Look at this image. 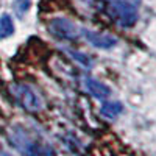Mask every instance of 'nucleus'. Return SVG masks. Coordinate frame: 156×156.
Returning a JSON list of instances; mask_svg holds the SVG:
<instances>
[{
  "label": "nucleus",
  "mask_w": 156,
  "mask_h": 156,
  "mask_svg": "<svg viewBox=\"0 0 156 156\" xmlns=\"http://www.w3.org/2000/svg\"><path fill=\"white\" fill-rule=\"evenodd\" d=\"M9 139L20 153L25 156H50V147L41 140L36 134L23 129L22 126H14L9 133Z\"/></svg>",
  "instance_id": "1"
},
{
  "label": "nucleus",
  "mask_w": 156,
  "mask_h": 156,
  "mask_svg": "<svg viewBox=\"0 0 156 156\" xmlns=\"http://www.w3.org/2000/svg\"><path fill=\"white\" fill-rule=\"evenodd\" d=\"M31 6V0H14L12 2V9H14V12L17 14V17H23L25 12H27Z\"/></svg>",
  "instance_id": "10"
},
{
  "label": "nucleus",
  "mask_w": 156,
  "mask_h": 156,
  "mask_svg": "<svg viewBox=\"0 0 156 156\" xmlns=\"http://www.w3.org/2000/svg\"><path fill=\"white\" fill-rule=\"evenodd\" d=\"M101 114L108 117V119H115L122 111H123V105L120 101H105L100 108Z\"/></svg>",
  "instance_id": "7"
},
{
  "label": "nucleus",
  "mask_w": 156,
  "mask_h": 156,
  "mask_svg": "<svg viewBox=\"0 0 156 156\" xmlns=\"http://www.w3.org/2000/svg\"><path fill=\"white\" fill-rule=\"evenodd\" d=\"M9 90L23 109L30 112H39L44 109V97L34 86L27 83H14L11 84Z\"/></svg>",
  "instance_id": "3"
},
{
  "label": "nucleus",
  "mask_w": 156,
  "mask_h": 156,
  "mask_svg": "<svg viewBox=\"0 0 156 156\" xmlns=\"http://www.w3.org/2000/svg\"><path fill=\"white\" fill-rule=\"evenodd\" d=\"M83 87L86 92H89L90 95H94L98 100L106 98L111 94V89L105 83L95 80V78H90V76H83Z\"/></svg>",
  "instance_id": "6"
},
{
  "label": "nucleus",
  "mask_w": 156,
  "mask_h": 156,
  "mask_svg": "<svg viewBox=\"0 0 156 156\" xmlns=\"http://www.w3.org/2000/svg\"><path fill=\"white\" fill-rule=\"evenodd\" d=\"M140 0H109V16L123 28H129L137 22Z\"/></svg>",
  "instance_id": "2"
},
{
  "label": "nucleus",
  "mask_w": 156,
  "mask_h": 156,
  "mask_svg": "<svg viewBox=\"0 0 156 156\" xmlns=\"http://www.w3.org/2000/svg\"><path fill=\"white\" fill-rule=\"evenodd\" d=\"M14 33V22L9 14L0 16V39H6Z\"/></svg>",
  "instance_id": "8"
},
{
  "label": "nucleus",
  "mask_w": 156,
  "mask_h": 156,
  "mask_svg": "<svg viewBox=\"0 0 156 156\" xmlns=\"http://www.w3.org/2000/svg\"><path fill=\"white\" fill-rule=\"evenodd\" d=\"M81 34L84 36L86 42L94 45L95 48H112L117 44V39L111 34L106 33H98V31H90V30H83Z\"/></svg>",
  "instance_id": "5"
},
{
  "label": "nucleus",
  "mask_w": 156,
  "mask_h": 156,
  "mask_svg": "<svg viewBox=\"0 0 156 156\" xmlns=\"http://www.w3.org/2000/svg\"><path fill=\"white\" fill-rule=\"evenodd\" d=\"M48 31L64 41H75L81 36L83 28H80L76 23L66 17H55L48 22Z\"/></svg>",
  "instance_id": "4"
},
{
  "label": "nucleus",
  "mask_w": 156,
  "mask_h": 156,
  "mask_svg": "<svg viewBox=\"0 0 156 156\" xmlns=\"http://www.w3.org/2000/svg\"><path fill=\"white\" fill-rule=\"evenodd\" d=\"M64 50H66V53H67L72 59H75L78 64H81L83 67L92 69V59H90L87 55L81 53V51H78V50H72V48H64Z\"/></svg>",
  "instance_id": "9"
}]
</instances>
